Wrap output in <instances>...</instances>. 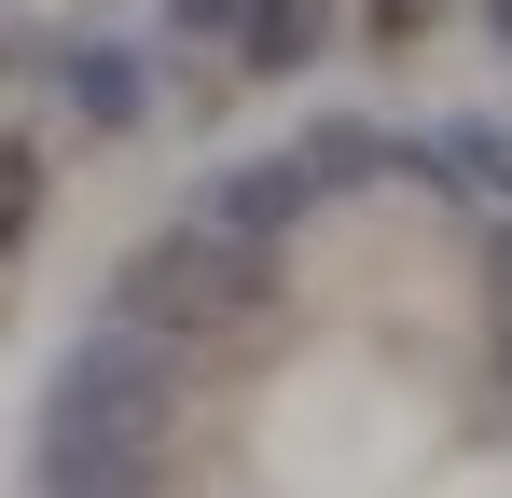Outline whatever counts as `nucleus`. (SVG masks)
<instances>
[{
    "instance_id": "f257e3e1",
    "label": "nucleus",
    "mask_w": 512,
    "mask_h": 498,
    "mask_svg": "<svg viewBox=\"0 0 512 498\" xmlns=\"http://www.w3.org/2000/svg\"><path fill=\"white\" fill-rule=\"evenodd\" d=\"M139 305H153V319H236L250 277H236L222 249H153V263H139Z\"/></svg>"
},
{
    "instance_id": "f03ea898",
    "label": "nucleus",
    "mask_w": 512,
    "mask_h": 498,
    "mask_svg": "<svg viewBox=\"0 0 512 498\" xmlns=\"http://www.w3.org/2000/svg\"><path fill=\"white\" fill-rule=\"evenodd\" d=\"M263 70H305V56H319V0H263Z\"/></svg>"
},
{
    "instance_id": "7ed1b4c3",
    "label": "nucleus",
    "mask_w": 512,
    "mask_h": 498,
    "mask_svg": "<svg viewBox=\"0 0 512 498\" xmlns=\"http://www.w3.org/2000/svg\"><path fill=\"white\" fill-rule=\"evenodd\" d=\"M374 14H388V28H402V14H416V0H374Z\"/></svg>"
},
{
    "instance_id": "20e7f679",
    "label": "nucleus",
    "mask_w": 512,
    "mask_h": 498,
    "mask_svg": "<svg viewBox=\"0 0 512 498\" xmlns=\"http://www.w3.org/2000/svg\"><path fill=\"white\" fill-rule=\"evenodd\" d=\"M499 28H512V0H499Z\"/></svg>"
}]
</instances>
